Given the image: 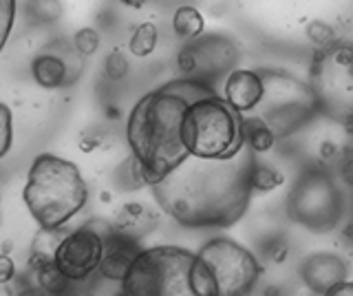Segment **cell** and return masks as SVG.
<instances>
[{
	"instance_id": "1",
	"label": "cell",
	"mask_w": 353,
	"mask_h": 296,
	"mask_svg": "<svg viewBox=\"0 0 353 296\" xmlns=\"http://www.w3.org/2000/svg\"><path fill=\"white\" fill-rule=\"evenodd\" d=\"M254 155L248 146L228 159L188 155L150 186L152 195L161 210L185 228H230L250 206Z\"/></svg>"
},
{
	"instance_id": "2",
	"label": "cell",
	"mask_w": 353,
	"mask_h": 296,
	"mask_svg": "<svg viewBox=\"0 0 353 296\" xmlns=\"http://www.w3.org/2000/svg\"><path fill=\"white\" fill-rule=\"evenodd\" d=\"M212 93L201 80H172L139 97L128 115L126 139L141 184H159L190 155L181 139L183 115L192 102Z\"/></svg>"
},
{
	"instance_id": "3",
	"label": "cell",
	"mask_w": 353,
	"mask_h": 296,
	"mask_svg": "<svg viewBox=\"0 0 353 296\" xmlns=\"http://www.w3.org/2000/svg\"><path fill=\"white\" fill-rule=\"evenodd\" d=\"M119 296H221L208 263L179 246L141 250L121 281Z\"/></svg>"
},
{
	"instance_id": "4",
	"label": "cell",
	"mask_w": 353,
	"mask_h": 296,
	"mask_svg": "<svg viewBox=\"0 0 353 296\" xmlns=\"http://www.w3.org/2000/svg\"><path fill=\"white\" fill-rule=\"evenodd\" d=\"M22 197L42 230H58L84 208L88 188L73 161L44 152L31 164Z\"/></svg>"
},
{
	"instance_id": "5",
	"label": "cell",
	"mask_w": 353,
	"mask_h": 296,
	"mask_svg": "<svg viewBox=\"0 0 353 296\" xmlns=\"http://www.w3.org/2000/svg\"><path fill=\"white\" fill-rule=\"evenodd\" d=\"M181 139L190 155L205 159H228L245 148L243 113L225 97L205 95L188 106L181 122Z\"/></svg>"
},
{
	"instance_id": "6",
	"label": "cell",
	"mask_w": 353,
	"mask_h": 296,
	"mask_svg": "<svg viewBox=\"0 0 353 296\" xmlns=\"http://www.w3.org/2000/svg\"><path fill=\"white\" fill-rule=\"evenodd\" d=\"M265 80V113L261 115L272 126L276 137H285L301 128L316 108L314 91L279 71H261Z\"/></svg>"
},
{
	"instance_id": "7",
	"label": "cell",
	"mask_w": 353,
	"mask_h": 296,
	"mask_svg": "<svg viewBox=\"0 0 353 296\" xmlns=\"http://www.w3.org/2000/svg\"><path fill=\"white\" fill-rule=\"evenodd\" d=\"M216 279L221 296H245L261 277V263L248 248L232 239H210L199 250Z\"/></svg>"
},
{
	"instance_id": "8",
	"label": "cell",
	"mask_w": 353,
	"mask_h": 296,
	"mask_svg": "<svg viewBox=\"0 0 353 296\" xmlns=\"http://www.w3.org/2000/svg\"><path fill=\"white\" fill-rule=\"evenodd\" d=\"M292 219L312 230L334 228L340 217V197L325 175L309 172L290 197Z\"/></svg>"
},
{
	"instance_id": "9",
	"label": "cell",
	"mask_w": 353,
	"mask_h": 296,
	"mask_svg": "<svg viewBox=\"0 0 353 296\" xmlns=\"http://www.w3.org/2000/svg\"><path fill=\"white\" fill-rule=\"evenodd\" d=\"M104 257V237H99L93 228H80L64 237L55 248V266L66 279L84 281L95 270Z\"/></svg>"
},
{
	"instance_id": "10",
	"label": "cell",
	"mask_w": 353,
	"mask_h": 296,
	"mask_svg": "<svg viewBox=\"0 0 353 296\" xmlns=\"http://www.w3.org/2000/svg\"><path fill=\"white\" fill-rule=\"evenodd\" d=\"M223 97L243 115L256 111L265 97V80L261 71L254 69L230 71L223 84Z\"/></svg>"
},
{
	"instance_id": "11",
	"label": "cell",
	"mask_w": 353,
	"mask_h": 296,
	"mask_svg": "<svg viewBox=\"0 0 353 296\" xmlns=\"http://www.w3.org/2000/svg\"><path fill=\"white\" fill-rule=\"evenodd\" d=\"M301 277L305 285L316 294H327L338 283L347 281V263L338 255L331 252H320L303 261Z\"/></svg>"
},
{
	"instance_id": "12",
	"label": "cell",
	"mask_w": 353,
	"mask_h": 296,
	"mask_svg": "<svg viewBox=\"0 0 353 296\" xmlns=\"http://www.w3.org/2000/svg\"><path fill=\"white\" fill-rule=\"evenodd\" d=\"M141 248L135 244V237H128L124 233H113L104 239V257L99 263V272L108 281L121 283L128 274L132 261L137 259Z\"/></svg>"
},
{
	"instance_id": "13",
	"label": "cell",
	"mask_w": 353,
	"mask_h": 296,
	"mask_svg": "<svg viewBox=\"0 0 353 296\" xmlns=\"http://www.w3.org/2000/svg\"><path fill=\"white\" fill-rule=\"evenodd\" d=\"M243 137H245V146L261 155V152H270L276 144V133L272 126L265 122L261 115L245 113L243 115Z\"/></svg>"
},
{
	"instance_id": "14",
	"label": "cell",
	"mask_w": 353,
	"mask_h": 296,
	"mask_svg": "<svg viewBox=\"0 0 353 296\" xmlns=\"http://www.w3.org/2000/svg\"><path fill=\"white\" fill-rule=\"evenodd\" d=\"M33 78L44 89H58L66 80V67L60 58L51 56V53H42L31 64Z\"/></svg>"
},
{
	"instance_id": "15",
	"label": "cell",
	"mask_w": 353,
	"mask_h": 296,
	"mask_svg": "<svg viewBox=\"0 0 353 296\" xmlns=\"http://www.w3.org/2000/svg\"><path fill=\"white\" fill-rule=\"evenodd\" d=\"M203 27H205V20L203 14L199 12L196 7L192 5H181L174 9V16H172V29L174 34L179 36L181 40H194L203 34Z\"/></svg>"
},
{
	"instance_id": "16",
	"label": "cell",
	"mask_w": 353,
	"mask_h": 296,
	"mask_svg": "<svg viewBox=\"0 0 353 296\" xmlns=\"http://www.w3.org/2000/svg\"><path fill=\"white\" fill-rule=\"evenodd\" d=\"M36 268V277H38V285L42 290H47L49 294L58 296L62 292H66V288H69L71 279L64 277V272L55 266V259L53 261H44V263H38Z\"/></svg>"
},
{
	"instance_id": "17",
	"label": "cell",
	"mask_w": 353,
	"mask_h": 296,
	"mask_svg": "<svg viewBox=\"0 0 353 296\" xmlns=\"http://www.w3.org/2000/svg\"><path fill=\"white\" fill-rule=\"evenodd\" d=\"M252 190L254 193H272L276 188H281L285 184V175L274 168V166H268V164H261V161H254L252 166Z\"/></svg>"
},
{
	"instance_id": "18",
	"label": "cell",
	"mask_w": 353,
	"mask_h": 296,
	"mask_svg": "<svg viewBox=\"0 0 353 296\" xmlns=\"http://www.w3.org/2000/svg\"><path fill=\"white\" fill-rule=\"evenodd\" d=\"M157 40H159L157 27L152 23H141L135 31H132L130 42H128V51L137 58H146L157 49Z\"/></svg>"
},
{
	"instance_id": "19",
	"label": "cell",
	"mask_w": 353,
	"mask_h": 296,
	"mask_svg": "<svg viewBox=\"0 0 353 296\" xmlns=\"http://www.w3.org/2000/svg\"><path fill=\"white\" fill-rule=\"evenodd\" d=\"M305 34L309 38V42L316 47V49H323V51H331L338 45V36H336V29L331 27L325 20H312L307 25Z\"/></svg>"
},
{
	"instance_id": "20",
	"label": "cell",
	"mask_w": 353,
	"mask_h": 296,
	"mask_svg": "<svg viewBox=\"0 0 353 296\" xmlns=\"http://www.w3.org/2000/svg\"><path fill=\"white\" fill-rule=\"evenodd\" d=\"M73 45H75L77 51L82 53V56H93V53L97 51V47H99V34L91 27H84V29H80L75 34Z\"/></svg>"
},
{
	"instance_id": "21",
	"label": "cell",
	"mask_w": 353,
	"mask_h": 296,
	"mask_svg": "<svg viewBox=\"0 0 353 296\" xmlns=\"http://www.w3.org/2000/svg\"><path fill=\"white\" fill-rule=\"evenodd\" d=\"M16 18V0H0V51L9 38V31L14 27Z\"/></svg>"
},
{
	"instance_id": "22",
	"label": "cell",
	"mask_w": 353,
	"mask_h": 296,
	"mask_svg": "<svg viewBox=\"0 0 353 296\" xmlns=\"http://www.w3.org/2000/svg\"><path fill=\"white\" fill-rule=\"evenodd\" d=\"M11 139H14V124H11V111L0 104V159L7 155L11 148Z\"/></svg>"
},
{
	"instance_id": "23",
	"label": "cell",
	"mask_w": 353,
	"mask_h": 296,
	"mask_svg": "<svg viewBox=\"0 0 353 296\" xmlns=\"http://www.w3.org/2000/svg\"><path fill=\"white\" fill-rule=\"evenodd\" d=\"M176 67H179V71L185 75L199 71V53H196L194 45H188L179 51V56H176Z\"/></svg>"
},
{
	"instance_id": "24",
	"label": "cell",
	"mask_w": 353,
	"mask_h": 296,
	"mask_svg": "<svg viewBox=\"0 0 353 296\" xmlns=\"http://www.w3.org/2000/svg\"><path fill=\"white\" fill-rule=\"evenodd\" d=\"M128 71V62L121 56V51H113L106 58V75L110 80H121Z\"/></svg>"
},
{
	"instance_id": "25",
	"label": "cell",
	"mask_w": 353,
	"mask_h": 296,
	"mask_svg": "<svg viewBox=\"0 0 353 296\" xmlns=\"http://www.w3.org/2000/svg\"><path fill=\"white\" fill-rule=\"evenodd\" d=\"M340 179H342V184H347L349 188H353V152H351V155H342Z\"/></svg>"
},
{
	"instance_id": "26",
	"label": "cell",
	"mask_w": 353,
	"mask_h": 296,
	"mask_svg": "<svg viewBox=\"0 0 353 296\" xmlns=\"http://www.w3.org/2000/svg\"><path fill=\"white\" fill-rule=\"evenodd\" d=\"M14 274H16V266H14V261H11V257L0 255V283L7 285L14 279Z\"/></svg>"
},
{
	"instance_id": "27",
	"label": "cell",
	"mask_w": 353,
	"mask_h": 296,
	"mask_svg": "<svg viewBox=\"0 0 353 296\" xmlns=\"http://www.w3.org/2000/svg\"><path fill=\"white\" fill-rule=\"evenodd\" d=\"M323 296H353V281H342Z\"/></svg>"
},
{
	"instance_id": "28",
	"label": "cell",
	"mask_w": 353,
	"mask_h": 296,
	"mask_svg": "<svg viewBox=\"0 0 353 296\" xmlns=\"http://www.w3.org/2000/svg\"><path fill=\"white\" fill-rule=\"evenodd\" d=\"M340 155V148H338V144L336 141H323V146H320V157L323 159H334V157H338Z\"/></svg>"
},
{
	"instance_id": "29",
	"label": "cell",
	"mask_w": 353,
	"mask_h": 296,
	"mask_svg": "<svg viewBox=\"0 0 353 296\" xmlns=\"http://www.w3.org/2000/svg\"><path fill=\"white\" fill-rule=\"evenodd\" d=\"M342 128H345V133H347L349 137H353V111L342 117Z\"/></svg>"
},
{
	"instance_id": "30",
	"label": "cell",
	"mask_w": 353,
	"mask_h": 296,
	"mask_svg": "<svg viewBox=\"0 0 353 296\" xmlns=\"http://www.w3.org/2000/svg\"><path fill=\"white\" fill-rule=\"evenodd\" d=\"M18 296H49V292L42 288H25Z\"/></svg>"
},
{
	"instance_id": "31",
	"label": "cell",
	"mask_w": 353,
	"mask_h": 296,
	"mask_svg": "<svg viewBox=\"0 0 353 296\" xmlns=\"http://www.w3.org/2000/svg\"><path fill=\"white\" fill-rule=\"evenodd\" d=\"M119 3H124L126 7H132V9H139L148 3V0H119Z\"/></svg>"
},
{
	"instance_id": "32",
	"label": "cell",
	"mask_w": 353,
	"mask_h": 296,
	"mask_svg": "<svg viewBox=\"0 0 353 296\" xmlns=\"http://www.w3.org/2000/svg\"><path fill=\"white\" fill-rule=\"evenodd\" d=\"M342 237H345L349 244H353V221L345 226V230H342Z\"/></svg>"
},
{
	"instance_id": "33",
	"label": "cell",
	"mask_w": 353,
	"mask_h": 296,
	"mask_svg": "<svg viewBox=\"0 0 353 296\" xmlns=\"http://www.w3.org/2000/svg\"><path fill=\"white\" fill-rule=\"evenodd\" d=\"M347 73H349V78L353 80V45H351V53H349V62H347Z\"/></svg>"
}]
</instances>
